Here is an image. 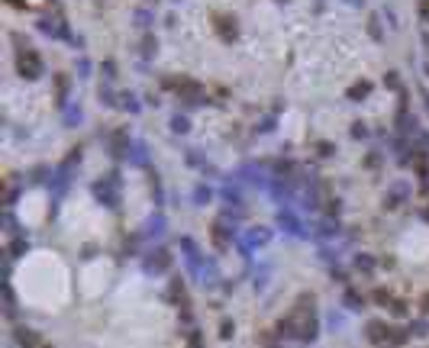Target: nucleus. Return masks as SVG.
I'll return each instance as SVG.
<instances>
[{
	"label": "nucleus",
	"instance_id": "obj_1",
	"mask_svg": "<svg viewBox=\"0 0 429 348\" xmlns=\"http://www.w3.org/2000/svg\"><path fill=\"white\" fill-rule=\"evenodd\" d=\"M16 71H19V78H26V81H39V78H42V71H45L39 52L29 49V42L19 45V52H16Z\"/></svg>",
	"mask_w": 429,
	"mask_h": 348
},
{
	"label": "nucleus",
	"instance_id": "obj_2",
	"mask_svg": "<svg viewBox=\"0 0 429 348\" xmlns=\"http://www.w3.org/2000/svg\"><path fill=\"white\" fill-rule=\"evenodd\" d=\"M168 264H171V255H168L165 248H155V255H148L145 261H142V268H145L148 274H152V271H155V274H161Z\"/></svg>",
	"mask_w": 429,
	"mask_h": 348
},
{
	"label": "nucleus",
	"instance_id": "obj_3",
	"mask_svg": "<svg viewBox=\"0 0 429 348\" xmlns=\"http://www.w3.org/2000/svg\"><path fill=\"white\" fill-rule=\"evenodd\" d=\"M13 339H16V345H23V348H39L42 345L39 332L29 329V326H16V329H13Z\"/></svg>",
	"mask_w": 429,
	"mask_h": 348
},
{
	"label": "nucleus",
	"instance_id": "obj_4",
	"mask_svg": "<svg viewBox=\"0 0 429 348\" xmlns=\"http://www.w3.org/2000/svg\"><path fill=\"white\" fill-rule=\"evenodd\" d=\"M216 32L223 36V42H233V39L239 36V23H236V16H216Z\"/></svg>",
	"mask_w": 429,
	"mask_h": 348
},
{
	"label": "nucleus",
	"instance_id": "obj_5",
	"mask_svg": "<svg viewBox=\"0 0 429 348\" xmlns=\"http://www.w3.org/2000/svg\"><path fill=\"white\" fill-rule=\"evenodd\" d=\"M371 342H387V336H391V326L387 323H381V319H371L368 323V332H365Z\"/></svg>",
	"mask_w": 429,
	"mask_h": 348
},
{
	"label": "nucleus",
	"instance_id": "obj_6",
	"mask_svg": "<svg viewBox=\"0 0 429 348\" xmlns=\"http://www.w3.org/2000/svg\"><path fill=\"white\" fill-rule=\"evenodd\" d=\"M39 26H42V32H49V36H55V39H68V26H65V19H61V16H55L52 23H49V19H42Z\"/></svg>",
	"mask_w": 429,
	"mask_h": 348
},
{
	"label": "nucleus",
	"instance_id": "obj_7",
	"mask_svg": "<svg viewBox=\"0 0 429 348\" xmlns=\"http://www.w3.org/2000/svg\"><path fill=\"white\" fill-rule=\"evenodd\" d=\"M94 194L100 197V203H110V207H117V194H113V187H110V184L97 181V184H94Z\"/></svg>",
	"mask_w": 429,
	"mask_h": 348
},
{
	"label": "nucleus",
	"instance_id": "obj_8",
	"mask_svg": "<svg viewBox=\"0 0 429 348\" xmlns=\"http://www.w3.org/2000/svg\"><path fill=\"white\" fill-rule=\"evenodd\" d=\"M139 55H142V58H155V55H158V39H155V36H142Z\"/></svg>",
	"mask_w": 429,
	"mask_h": 348
},
{
	"label": "nucleus",
	"instance_id": "obj_9",
	"mask_svg": "<svg viewBox=\"0 0 429 348\" xmlns=\"http://www.w3.org/2000/svg\"><path fill=\"white\" fill-rule=\"evenodd\" d=\"M368 94H371V81H358V84L349 87V94H345V97H349V100H365Z\"/></svg>",
	"mask_w": 429,
	"mask_h": 348
},
{
	"label": "nucleus",
	"instance_id": "obj_10",
	"mask_svg": "<svg viewBox=\"0 0 429 348\" xmlns=\"http://www.w3.org/2000/svg\"><path fill=\"white\" fill-rule=\"evenodd\" d=\"M400 197H407V184H394V187H391V194H384V207H397V203H400Z\"/></svg>",
	"mask_w": 429,
	"mask_h": 348
},
{
	"label": "nucleus",
	"instance_id": "obj_11",
	"mask_svg": "<svg viewBox=\"0 0 429 348\" xmlns=\"http://www.w3.org/2000/svg\"><path fill=\"white\" fill-rule=\"evenodd\" d=\"M133 19H136V26H148V23H152V19H155V13L148 10V0H145V3H142V6H136Z\"/></svg>",
	"mask_w": 429,
	"mask_h": 348
},
{
	"label": "nucleus",
	"instance_id": "obj_12",
	"mask_svg": "<svg viewBox=\"0 0 429 348\" xmlns=\"http://www.w3.org/2000/svg\"><path fill=\"white\" fill-rule=\"evenodd\" d=\"M213 242L220 245V248H226V245H229V232H226L223 223H213Z\"/></svg>",
	"mask_w": 429,
	"mask_h": 348
},
{
	"label": "nucleus",
	"instance_id": "obj_13",
	"mask_svg": "<svg viewBox=\"0 0 429 348\" xmlns=\"http://www.w3.org/2000/svg\"><path fill=\"white\" fill-rule=\"evenodd\" d=\"M345 306H349V310H365V297L355 293V290H345Z\"/></svg>",
	"mask_w": 429,
	"mask_h": 348
},
{
	"label": "nucleus",
	"instance_id": "obj_14",
	"mask_svg": "<svg viewBox=\"0 0 429 348\" xmlns=\"http://www.w3.org/2000/svg\"><path fill=\"white\" fill-rule=\"evenodd\" d=\"M407 339H410V332H407V329H394V326H391V336H387V342H391V345H404Z\"/></svg>",
	"mask_w": 429,
	"mask_h": 348
},
{
	"label": "nucleus",
	"instance_id": "obj_15",
	"mask_svg": "<svg viewBox=\"0 0 429 348\" xmlns=\"http://www.w3.org/2000/svg\"><path fill=\"white\" fill-rule=\"evenodd\" d=\"M187 129H190V122H187V116H174V119H171V132H187Z\"/></svg>",
	"mask_w": 429,
	"mask_h": 348
},
{
	"label": "nucleus",
	"instance_id": "obj_16",
	"mask_svg": "<svg viewBox=\"0 0 429 348\" xmlns=\"http://www.w3.org/2000/svg\"><path fill=\"white\" fill-rule=\"evenodd\" d=\"M378 19H381V16H371V19H368V32H371V36L381 42V39H384V32H381V23H378Z\"/></svg>",
	"mask_w": 429,
	"mask_h": 348
},
{
	"label": "nucleus",
	"instance_id": "obj_17",
	"mask_svg": "<svg viewBox=\"0 0 429 348\" xmlns=\"http://www.w3.org/2000/svg\"><path fill=\"white\" fill-rule=\"evenodd\" d=\"M371 300H374L378 306H391V300H394V297H391L387 290H374V293H371Z\"/></svg>",
	"mask_w": 429,
	"mask_h": 348
},
{
	"label": "nucleus",
	"instance_id": "obj_18",
	"mask_svg": "<svg viewBox=\"0 0 429 348\" xmlns=\"http://www.w3.org/2000/svg\"><path fill=\"white\" fill-rule=\"evenodd\" d=\"M65 100H68V78L58 74V104H65Z\"/></svg>",
	"mask_w": 429,
	"mask_h": 348
},
{
	"label": "nucleus",
	"instance_id": "obj_19",
	"mask_svg": "<svg viewBox=\"0 0 429 348\" xmlns=\"http://www.w3.org/2000/svg\"><path fill=\"white\" fill-rule=\"evenodd\" d=\"M3 297H6V316H13V313H16V303H13V290H10V284L3 287Z\"/></svg>",
	"mask_w": 429,
	"mask_h": 348
},
{
	"label": "nucleus",
	"instance_id": "obj_20",
	"mask_svg": "<svg viewBox=\"0 0 429 348\" xmlns=\"http://www.w3.org/2000/svg\"><path fill=\"white\" fill-rule=\"evenodd\" d=\"M355 268L371 271V268H374V258H368V255H355Z\"/></svg>",
	"mask_w": 429,
	"mask_h": 348
},
{
	"label": "nucleus",
	"instance_id": "obj_21",
	"mask_svg": "<svg viewBox=\"0 0 429 348\" xmlns=\"http://www.w3.org/2000/svg\"><path fill=\"white\" fill-rule=\"evenodd\" d=\"M23 251H29V242H26V238H16V242H13V255H23Z\"/></svg>",
	"mask_w": 429,
	"mask_h": 348
},
{
	"label": "nucleus",
	"instance_id": "obj_22",
	"mask_svg": "<svg viewBox=\"0 0 429 348\" xmlns=\"http://www.w3.org/2000/svg\"><path fill=\"white\" fill-rule=\"evenodd\" d=\"M391 313H394V316H407V306H404V300H391Z\"/></svg>",
	"mask_w": 429,
	"mask_h": 348
},
{
	"label": "nucleus",
	"instance_id": "obj_23",
	"mask_svg": "<svg viewBox=\"0 0 429 348\" xmlns=\"http://www.w3.org/2000/svg\"><path fill=\"white\" fill-rule=\"evenodd\" d=\"M233 332H236V326L229 323V319H223V326H220V336H223V339H233Z\"/></svg>",
	"mask_w": 429,
	"mask_h": 348
},
{
	"label": "nucleus",
	"instance_id": "obj_24",
	"mask_svg": "<svg viewBox=\"0 0 429 348\" xmlns=\"http://www.w3.org/2000/svg\"><path fill=\"white\" fill-rule=\"evenodd\" d=\"M417 10H420V19H423V23L429 26V0H420V6H417Z\"/></svg>",
	"mask_w": 429,
	"mask_h": 348
},
{
	"label": "nucleus",
	"instance_id": "obj_25",
	"mask_svg": "<svg viewBox=\"0 0 429 348\" xmlns=\"http://www.w3.org/2000/svg\"><path fill=\"white\" fill-rule=\"evenodd\" d=\"M365 135H368V129L362 122H355V126H352V139H365Z\"/></svg>",
	"mask_w": 429,
	"mask_h": 348
},
{
	"label": "nucleus",
	"instance_id": "obj_26",
	"mask_svg": "<svg viewBox=\"0 0 429 348\" xmlns=\"http://www.w3.org/2000/svg\"><path fill=\"white\" fill-rule=\"evenodd\" d=\"M316 148H319V155H323V158H329V155H332V152H336V148H332V145H329V142H319V145H316Z\"/></svg>",
	"mask_w": 429,
	"mask_h": 348
},
{
	"label": "nucleus",
	"instance_id": "obj_27",
	"mask_svg": "<svg viewBox=\"0 0 429 348\" xmlns=\"http://www.w3.org/2000/svg\"><path fill=\"white\" fill-rule=\"evenodd\" d=\"M384 84H387V87H400V81H397V74H394V71H391V74H387V78H384Z\"/></svg>",
	"mask_w": 429,
	"mask_h": 348
},
{
	"label": "nucleus",
	"instance_id": "obj_28",
	"mask_svg": "<svg viewBox=\"0 0 429 348\" xmlns=\"http://www.w3.org/2000/svg\"><path fill=\"white\" fill-rule=\"evenodd\" d=\"M423 310H426V313H429V297H423Z\"/></svg>",
	"mask_w": 429,
	"mask_h": 348
},
{
	"label": "nucleus",
	"instance_id": "obj_29",
	"mask_svg": "<svg viewBox=\"0 0 429 348\" xmlns=\"http://www.w3.org/2000/svg\"><path fill=\"white\" fill-rule=\"evenodd\" d=\"M423 42H426V52H429V36H423Z\"/></svg>",
	"mask_w": 429,
	"mask_h": 348
},
{
	"label": "nucleus",
	"instance_id": "obj_30",
	"mask_svg": "<svg viewBox=\"0 0 429 348\" xmlns=\"http://www.w3.org/2000/svg\"><path fill=\"white\" fill-rule=\"evenodd\" d=\"M39 348H52V345H39Z\"/></svg>",
	"mask_w": 429,
	"mask_h": 348
},
{
	"label": "nucleus",
	"instance_id": "obj_31",
	"mask_svg": "<svg viewBox=\"0 0 429 348\" xmlns=\"http://www.w3.org/2000/svg\"><path fill=\"white\" fill-rule=\"evenodd\" d=\"M387 348H391V345H387Z\"/></svg>",
	"mask_w": 429,
	"mask_h": 348
}]
</instances>
